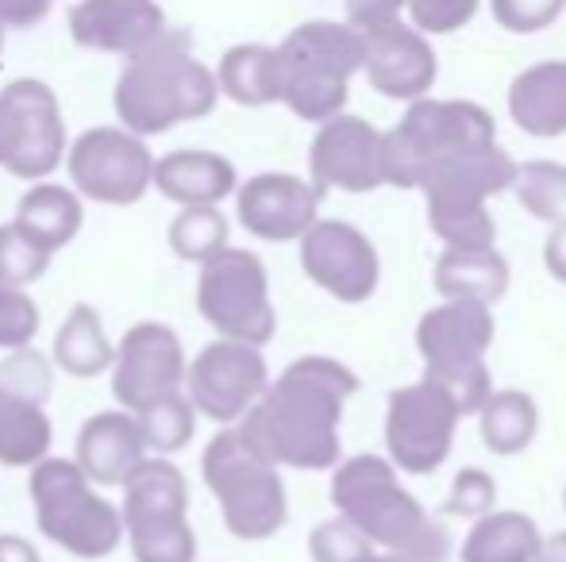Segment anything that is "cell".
Returning a JSON list of instances; mask_svg holds the SVG:
<instances>
[{
  "label": "cell",
  "mask_w": 566,
  "mask_h": 562,
  "mask_svg": "<svg viewBox=\"0 0 566 562\" xmlns=\"http://www.w3.org/2000/svg\"><path fill=\"white\" fill-rule=\"evenodd\" d=\"M493 505H497V486H493V478L485 470L467 466V470L454 478V486L448 494V505H443V509H448L451 517L478 520V517H485Z\"/></svg>",
  "instance_id": "ab89813d"
},
{
  "label": "cell",
  "mask_w": 566,
  "mask_h": 562,
  "mask_svg": "<svg viewBox=\"0 0 566 562\" xmlns=\"http://www.w3.org/2000/svg\"><path fill=\"white\" fill-rule=\"evenodd\" d=\"M217 85L228 100L243 108L277 105V54L274 46L239 43L220 59Z\"/></svg>",
  "instance_id": "f546056e"
},
{
  "label": "cell",
  "mask_w": 566,
  "mask_h": 562,
  "mask_svg": "<svg viewBox=\"0 0 566 562\" xmlns=\"http://www.w3.org/2000/svg\"><path fill=\"white\" fill-rule=\"evenodd\" d=\"M490 4H493V20L505 31L532 35V31H544L559 20L566 0H490Z\"/></svg>",
  "instance_id": "f35d334b"
},
{
  "label": "cell",
  "mask_w": 566,
  "mask_h": 562,
  "mask_svg": "<svg viewBox=\"0 0 566 562\" xmlns=\"http://www.w3.org/2000/svg\"><path fill=\"white\" fill-rule=\"evenodd\" d=\"M358 35H363V74L381 97L417 100L436 85V51L424 31L389 20Z\"/></svg>",
  "instance_id": "ffe728a7"
},
{
  "label": "cell",
  "mask_w": 566,
  "mask_h": 562,
  "mask_svg": "<svg viewBox=\"0 0 566 562\" xmlns=\"http://www.w3.org/2000/svg\"><path fill=\"white\" fill-rule=\"evenodd\" d=\"M139 421V432H143V443L147 450L155 455H174L181 450L197 432V409L189 405L186 393H170V397L155 401L147 405L143 413H132Z\"/></svg>",
  "instance_id": "836d02e7"
},
{
  "label": "cell",
  "mask_w": 566,
  "mask_h": 562,
  "mask_svg": "<svg viewBox=\"0 0 566 562\" xmlns=\"http://www.w3.org/2000/svg\"><path fill=\"white\" fill-rule=\"evenodd\" d=\"M274 54L277 100L297 120L324 124L347 105L350 77L363 70V35L350 23L313 20L293 28Z\"/></svg>",
  "instance_id": "277c9868"
},
{
  "label": "cell",
  "mask_w": 566,
  "mask_h": 562,
  "mask_svg": "<svg viewBox=\"0 0 566 562\" xmlns=\"http://www.w3.org/2000/svg\"><path fill=\"white\" fill-rule=\"evenodd\" d=\"M0 54H4V28H0Z\"/></svg>",
  "instance_id": "7dc6e473"
},
{
  "label": "cell",
  "mask_w": 566,
  "mask_h": 562,
  "mask_svg": "<svg viewBox=\"0 0 566 562\" xmlns=\"http://www.w3.org/2000/svg\"><path fill=\"white\" fill-rule=\"evenodd\" d=\"M513 193L544 224L559 227L566 224V166L552 162V158H532V162L516 166Z\"/></svg>",
  "instance_id": "1f68e13d"
},
{
  "label": "cell",
  "mask_w": 566,
  "mask_h": 562,
  "mask_svg": "<svg viewBox=\"0 0 566 562\" xmlns=\"http://www.w3.org/2000/svg\"><path fill=\"white\" fill-rule=\"evenodd\" d=\"M516 162L497 142H478L443 158L424 173L420 189L428 197V224L443 247H493L497 224L490 216V197L513 189Z\"/></svg>",
  "instance_id": "5b68a950"
},
{
  "label": "cell",
  "mask_w": 566,
  "mask_h": 562,
  "mask_svg": "<svg viewBox=\"0 0 566 562\" xmlns=\"http://www.w3.org/2000/svg\"><path fill=\"white\" fill-rule=\"evenodd\" d=\"M201 470L205 486L220 501L224 528L235 540L259 543L285 528L290 501H285L282 474L239 435V427H224L212 435L205 447Z\"/></svg>",
  "instance_id": "8992f818"
},
{
  "label": "cell",
  "mask_w": 566,
  "mask_h": 562,
  "mask_svg": "<svg viewBox=\"0 0 566 562\" xmlns=\"http://www.w3.org/2000/svg\"><path fill=\"white\" fill-rule=\"evenodd\" d=\"M39 336V305L15 285H0V351L31 347Z\"/></svg>",
  "instance_id": "8d00e7d4"
},
{
  "label": "cell",
  "mask_w": 566,
  "mask_h": 562,
  "mask_svg": "<svg viewBox=\"0 0 566 562\" xmlns=\"http://www.w3.org/2000/svg\"><path fill=\"white\" fill-rule=\"evenodd\" d=\"M313 189L328 193H374L381 185V131L363 116H332L321 124L308 147Z\"/></svg>",
  "instance_id": "d6986e66"
},
{
  "label": "cell",
  "mask_w": 566,
  "mask_h": 562,
  "mask_svg": "<svg viewBox=\"0 0 566 562\" xmlns=\"http://www.w3.org/2000/svg\"><path fill=\"white\" fill-rule=\"evenodd\" d=\"M54 0H0V28H35Z\"/></svg>",
  "instance_id": "b9f144b4"
},
{
  "label": "cell",
  "mask_w": 566,
  "mask_h": 562,
  "mask_svg": "<svg viewBox=\"0 0 566 562\" xmlns=\"http://www.w3.org/2000/svg\"><path fill=\"white\" fill-rule=\"evenodd\" d=\"M478 4L482 0H409L412 28L424 31V35H451V31L467 28L474 20Z\"/></svg>",
  "instance_id": "74e56055"
},
{
  "label": "cell",
  "mask_w": 566,
  "mask_h": 562,
  "mask_svg": "<svg viewBox=\"0 0 566 562\" xmlns=\"http://www.w3.org/2000/svg\"><path fill=\"white\" fill-rule=\"evenodd\" d=\"M301 266L328 297L343 305H363L381 282V258L370 235L347 220H313L301 235Z\"/></svg>",
  "instance_id": "ac0fdd59"
},
{
  "label": "cell",
  "mask_w": 566,
  "mask_h": 562,
  "mask_svg": "<svg viewBox=\"0 0 566 562\" xmlns=\"http://www.w3.org/2000/svg\"><path fill=\"white\" fill-rule=\"evenodd\" d=\"M70 181L97 204H135L150 189L155 155L127 128H90L66 150Z\"/></svg>",
  "instance_id": "5bb4252c"
},
{
  "label": "cell",
  "mask_w": 566,
  "mask_h": 562,
  "mask_svg": "<svg viewBox=\"0 0 566 562\" xmlns=\"http://www.w3.org/2000/svg\"><path fill=\"white\" fill-rule=\"evenodd\" d=\"M493 136L497 124L474 100L417 97L394 131H381V185L420 189L432 166L478 142H497Z\"/></svg>",
  "instance_id": "ba28073f"
},
{
  "label": "cell",
  "mask_w": 566,
  "mask_h": 562,
  "mask_svg": "<svg viewBox=\"0 0 566 562\" xmlns=\"http://www.w3.org/2000/svg\"><path fill=\"white\" fill-rule=\"evenodd\" d=\"M166 31L158 0H77L70 8V39L85 51L139 54Z\"/></svg>",
  "instance_id": "7402d4cb"
},
{
  "label": "cell",
  "mask_w": 566,
  "mask_h": 562,
  "mask_svg": "<svg viewBox=\"0 0 566 562\" xmlns=\"http://www.w3.org/2000/svg\"><path fill=\"white\" fill-rule=\"evenodd\" d=\"M197 308L217 328L220 339L266 347L277 331L266 266L254 251L231 247V243L224 251H217L209 263H201Z\"/></svg>",
  "instance_id": "8fae6325"
},
{
  "label": "cell",
  "mask_w": 566,
  "mask_h": 562,
  "mask_svg": "<svg viewBox=\"0 0 566 562\" xmlns=\"http://www.w3.org/2000/svg\"><path fill=\"white\" fill-rule=\"evenodd\" d=\"M66 158V124L46 82L20 77L0 89V170L39 181Z\"/></svg>",
  "instance_id": "7c38bea8"
},
{
  "label": "cell",
  "mask_w": 566,
  "mask_h": 562,
  "mask_svg": "<svg viewBox=\"0 0 566 562\" xmlns=\"http://www.w3.org/2000/svg\"><path fill=\"white\" fill-rule=\"evenodd\" d=\"M493 312L478 300H443L428 308L417 324V351L424 378L454 397L462 416L478 413L493 393L485 351L493 343Z\"/></svg>",
  "instance_id": "9c48e42d"
},
{
  "label": "cell",
  "mask_w": 566,
  "mask_h": 562,
  "mask_svg": "<svg viewBox=\"0 0 566 562\" xmlns=\"http://www.w3.org/2000/svg\"><path fill=\"white\" fill-rule=\"evenodd\" d=\"M12 224L54 255V251L66 247L82 232L85 209L77 201V193H70L66 185H35L20 197V209H15Z\"/></svg>",
  "instance_id": "83f0119b"
},
{
  "label": "cell",
  "mask_w": 566,
  "mask_h": 562,
  "mask_svg": "<svg viewBox=\"0 0 566 562\" xmlns=\"http://www.w3.org/2000/svg\"><path fill=\"white\" fill-rule=\"evenodd\" d=\"M539 543L544 536L528 512L490 509L470 528L462 543V562H536Z\"/></svg>",
  "instance_id": "4316f807"
},
{
  "label": "cell",
  "mask_w": 566,
  "mask_h": 562,
  "mask_svg": "<svg viewBox=\"0 0 566 562\" xmlns=\"http://www.w3.org/2000/svg\"><path fill=\"white\" fill-rule=\"evenodd\" d=\"M366 562H401V559H397V555H378V551H374V555L366 559Z\"/></svg>",
  "instance_id": "bcb514c9"
},
{
  "label": "cell",
  "mask_w": 566,
  "mask_h": 562,
  "mask_svg": "<svg viewBox=\"0 0 566 562\" xmlns=\"http://www.w3.org/2000/svg\"><path fill=\"white\" fill-rule=\"evenodd\" d=\"M509 116L524 136H566V62H536L509 85Z\"/></svg>",
  "instance_id": "d4e9b609"
},
{
  "label": "cell",
  "mask_w": 566,
  "mask_h": 562,
  "mask_svg": "<svg viewBox=\"0 0 566 562\" xmlns=\"http://www.w3.org/2000/svg\"><path fill=\"white\" fill-rule=\"evenodd\" d=\"M116 347L108 343V331L93 305H74L54 336V367L70 378H97L113 367Z\"/></svg>",
  "instance_id": "f1b7e54d"
},
{
  "label": "cell",
  "mask_w": 566,
  "mask_h": 562,
  "mask_svg": "<svg viewBox=\"0 0 566 562\" xmlns=\"http://www.w3.org/2000/svg\"><path fill=\"white\" fill-rule=\"evenodd\" d=\"M432 282L443 300H478L493 308L509 289V263L497 247H443Z\"/></svg>",
  "instance_id": "484cf974"
},
{
  "label": "cell",
  "mask_w": 566,
  "mask_h": 562,
  "mask_svg": "<svg viewBox=\"0 0 566 562\" xmlns=\"http://www.w3.org/2000/svg\"><path fill=\"white\" fill-rule=\"evenodd\" d=\"M150 185L181 209L220 204L224 197L235 193V166L217 150H170V155L155 158Z\"/></svg>",
  "instance_id": "cb8c5ba5"
},
{
  "label": "cell",
  "mask_w": 566,
  "mask_h": 562,
  "mask_svg": "<svg viewBox=\"0 0 566 562\" xmlns=\"http://www.w3.org/2000/svg\"><path fill=\"white\" fill-rule=\"evenodd\" d=\"M409 0H347V23L355 31L378 28V23L401 20Z\"/></svg>",
  "instance_id": "60d3db41"
},
{
  "label": "cell",
  "mask_w": 566,
  "mask_h": 562,
  "mask_svg": "<svg viewBox=\"0 0 566 562\" xmlns=\"http://www.w3.org/2000/svg\"><path fill=\"white\" fill-rule=\"evenodd\" d=\"M46 266H51V251H43L15 224H0V285L23 289V285L43 278Z\"/></svg>",
  "instance_id": "e575fe53"
},
{
  "label": "cell",
  "mask_w": 566,
  "mask_h": 562,
  "mask_svg": "<svg viewBox=\"0 0 566 562\" xmlns=\"http://www.w3.org/2000/svg\"><path fill=\"white\" fill-rule=\"evenodd\" d=\"M28 494L39 532L77 559H105L124 540V520L113 501L93 489L74 458H39L31 466Z\"/></svg>",
  "instance_id": "52a82bcc"
},
{
  "label": "cell",
  "mask_w": 566,
  "mask_h": 562,
  "mask_svg": "<svg viewBox=\"0 0 566 562\" xmlns=\"http://www.w3.org/2000/svg\"><path fill=\"white\" fill-rule=\"evenodd\" d=\"M358 393V374L328 354L290 362L239 421V435L266 463L332 470L339 463V421Z\"/></svg>",
  "instance_id": "6da1fadb"
},
{
  "label": "cell",
  "mask_w": 566,
  "mask_h": 562,
  "mask_svg": "<svg viewBox=\"0 0 566 562\" xmlns=\"http://www.w3.org/2000/svg\"><path fill=\"white\" fill-rule=\"evenodd\" d=\"M374 551L378 548L343 517L324 520L308 536V555H313V562H366Z\"/></svg>",
  "instance_id": "d590c367"
},
{
  "label": "cell",
  "mask_w": 566,
  "mask_h": 562,
  "mask_svg": "<svg viewBox=\"0 0 566 562\" xmlns=\"http://www.w3.org/2000/svg\"><path fill=\"white\" fill-rule=\"evenodd\" d=\"M147 443H143L139 421L132 413H97L82 424L77 432V458L82 474L97 486H124L147 458Z\"/></svg>",
  "instance_id": "603a6c76"
},
{
  "label": "cell",
  "mask_w": 566,
  "mask_h": 562,
  "mask_svg": "<svg viewBox=\"0 0 566 562\" xmlns=\"http://www.w3.org/2000/svg\"><path fill=\"white\" fill-rule=\"evenodd\" d=\"M217 74L193 59L189 31H170L124 62L116 82V116L135 136H163L189 120H205L217 108Z\"/></svg>",
  "instance_id": "7a4b0ae2"
},
{
  "label": "cell",
  "mask_w": 566,
  "mask_h": 562,
  "mask_svg": "<svg viewBox=\"0 0 566 562\" xmlns=\"http://www.w3.org/2000/svg\"><path fill=\"white\" fill-rule=\"evenodd\" d=\"M332 505L374 548L401 562H448L451 540L436 517L397 481V466L381 455H355L332 478Z\"/></svg>",
  "instance_id": "3957f363"
},
{
  "label": "cell",
  "mask_w": 566,
  "mask_h": 562,
  "mask_svg": "<svg viewBox=\"0 0 566 562\" xmlns=\"http://www.w3.org/2000/svg\"><path fill=\"white\" fill-rule=\"evenodd\" d=\"M124 520L135 562H193L197 536L189 524V481L170 458H143L124 481Z\"/></svg>",
  "instance_id": "30bf717a"
},
{
  "label": "cell",
  "mask_w": 566,
  "mask_h": 562,
  "mask_svg": "<svg viewBox=\"0 0 566 562\" xmlns=\"http://www.w3.org/2000/svg\"><path fill=\"white\" fill-rule=\"evenodd\" d=\"M51 397V362L31 347L12 351L0 362V463L35 466L54 439L43 401Z\"/></svg>",
  "instance_id": "9a60e30c"
},
{
  "label": "cell",
  "mask_w": 566,
  "mask_h": 562,
  "mask_svg": "<svg viewBox=\"0 0 566 562\" xmlns=\"http://www.w3.org/2000/svg\"><path fill=\"white\" fill-rule=\"evenodd\" d=\"M563 509H566V486H563Z\"/></svg>",
  "instance_id": "c3c4849f"
},
{
  "label": "cell",
  "mask_w": 566,
  "mask_h": 562,
  "mask_svg": "<svg viewBox=\"0 0 566 562\" xmlns=\"http://www.w3.org/2000/svg\"><path fill=\"white\" fill-rule=\"evenodd\" d=\"M186 351L174 328L158 320L132 324L113 354V397L124 413H143L155 401L181 393Z\"/></svg>",
  "instance_id": "e0dca14e"
},
{
  "label": "cell",
  "mask_w": 566,
  "mask_h": 562,
  "mask_svg": "<svg viewBox=\"0 0 566 562\" xmlns=\"http://www.w3.org/2000/svg\"><path fill=\"white\" fill-rule=\"evenodd\" d=\"M186 397L201 416L217 424H235L270 385V370L259 347L235 339H212L186 362Z\"/></svg>",
  "instance_id": "2e32d148"
},
{
  "label": "cell",
  "mask_w": 566,
  "mask_h": 562,
  "mask_svg": "<svg viewBox=\"0 0 566 562\" xmlns=\"http://www.w3.org/2000/svg\"><path fill=\"white\" fill-rule=\"evenodd\" d=\"M536 562H566V532H555L539 543V555Z\"/></svg>",
  "instance_id": "f6af8a7d"
},
{
  "label": "cell",
  "mask_w": 566,
  "mask_h": 562,
  "mask_svg": "<svg viewBox=\"0 0 566 562\" xmlns=\"http://www.w3.org/2000/svg\"><path fill=\"white\" fill-rule=\"evenodd\" d=\"M478 416H482V443L493 455H521L539 432V409L524 390L490 393Z\"/></svg>",
  "instance_id": "4dcf8cb0"
},
{
  "label": "cell",
  "mask_w": 566,
  "mask_h": 562,
  "mask_svg": "<svg viewBox=\"0 0 566 562\" xmlns=\"http://www.w3.org/2000/svg\"><path fill=\"white\" fill-rule=\"evenodd\" d=\"M235 212L254 240L290 243L301 240L313 220H321V193L297 173H259L239 185Z\"/></svg>",
  "instance_id": "44dd1931"
},
{
  "label": "cell",
  "mask_w": 566,
  "mask_h": 562,
  "mask_svg": "<svg viewBox=\"0 0 566 562\" xmlns=\"http://www.w3.org/2000/svg\"><path fill=\"white\" fill-rule=\"evenodd\" d=\"M544 266H547V274H552L555 282L566 285V224L552 227V235H547V243H544Z\"/></svg>",
  "instance_id": "7bdbcfd3"
},
{
  "label": "cell",
  "mask_w": 566,
  "mask_h": 562,
  "mask_svg": "<svg viewBox=\"0 0 566 562\" xmlns=\"http://www.w3.org/2000/svg\"><path fill=\"white\" fill-rule=\"evenodd\" d=\"M0 562H43L35 543L23 536H0Z\"/></svg>",
  "instance_id": "ee69618b"
},
{
  "label": "cell",
  "mask_w": 566,
  "mask_h": 562,
  "mask_svg": "<svg viewBox=\"0 0 566 562\" xmlns=\"http://www.w3.org/2000/svg\"><path fill=\"white\" fill-rule=\"evenodd\" d=\"M459 405L443 385H401L386 401V447L389 463L405 474H436L451 458L459 432Z\"/></svg>",
  "instance_id": "4fadbf2b"
},
{
  "label": "cell",
  "mask_w": 566,
  "mask_h": 562,
  "mask_svg": "<svg viewBox=\"0 0 566 562\" xmlns=\"http://www.w3.org/2000/svg\"><path fill=\"white\" fill-rule=\"evenodd\" d=\"M228 216L220 204H189L170 220V251L186 263H209L228 247Z\"/></svg>",
  "instance_id": "d6a6232c"
}]
</instances>
